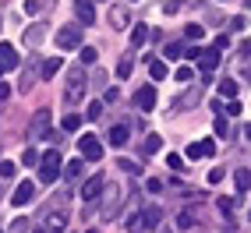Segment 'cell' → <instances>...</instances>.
Listing matches in <instances>:
<instances>
[{
    "label": "cell",
    "mask_w": 251,
    "mask_h": 233,
    "mask_svg": "<svg viewBox=\"0 0 251 233\" xmlns=\"http://www.w3.org/2000/svg\"><path fill=\"white\" fill-rule=\"evenodd\" d=\"M159 148H163V138H159V135H149V138L142 141V152H145V156H156Z\"/></svg>",
    "instance_id": "obj_23"
},
{
    "label": "cell",
    "mask_w": 251,
    "mask_h": 233,
    "mask_svg": "<svg viewBox=\"0 0 251 233\" xmlns=\"http://www.w3.org/2000/svg\"><path fill=\"white\" fill-rule=\"evenodd\" d=\"M145 43H149V28H145V25H135V28H131V46L142 49Z\"/></svg>",
    "instance_id": "obj_20"
},
{
    "label": "cell",
    "mask_w": 251,
    "mask_h": 233,
    "mask_svg": "<svg viewBox=\"0 0 251 233\" xmlns=\"http://www.w3.org/2000/svg\"><path fill=\"white\" fill-rule=\"evenodd\" d=\"M223 180V166H216V170H209V184H220Z\"/></svg>",
    "instance_id": "obj_47"
},
{
    "label": "cell",
    "mask_w": 251,
    "mask_h": 233,
    "mask_svg": "<svg viewBox=\"0 0 251 233\" xmlns=\"http://www.w3.org/2000/svg\"><path fill=\"white\" fill-rule=\"evenodd\" d=\"M198 68H202L205 74H212L216 68H220V49H202V57H198Z\"/></svg>",
    "instance_id": "obj_12"
},
{
    "label": "cell",
    "mask_w": 251,
    "mask_h": 233,
    "mask_svg": "<svg viewBox=\"0 0 251 233\" xmlns=\"http://www.w3.org/2000/svg\"><path fill=\"white\" fill-rule=\"evenodd\" d=\"M220 95H223V99H237V81L223 78V81H220Z\"/></svg>",
    "instance_id": "obj_26"
},
{
    "label": "cell",
    "mask_w": 251,
    "mask_h": 233,
    "mask_svg": "<svg viewBox=\"0 0 251 233\" xmlns=\"http://www.w3.org/2000/svg\"><path fill=\"white\" fill-rule=\"evenodd\" d=\"M43 36H46V25H32V28L25 32V46H36V43H43Z\"/></svg>",
    "instance_id": "obj_21"
},
{
    "label": "cell",
    "mask_w": 251,
    "mask_h": 233,
    "mask_svg": "<svg viewBox=\"0 0 251 233\" xmlns=\"http://www.w3.org/2000/svg\"><path fill=\"white\" fill-rule=\"evenodd\" d=\"M22 11H25V14H39V0H25Z\"/></svg>",
    "instance_id": "obj_45"
},
{
    "label": "cell",
    "mask_w": 251,
    "mask_h": 233,
    "mask_svg": "<svg viewBox=\"0 0 251 233\" xmlns=\"http://www.w3.org/2000/svg\"><path fill=\"white\" fill-rule=\"evenodd\" d=\"M81 170H85V159H71V163H64V177H68V180H78L81 177Z\"/></svg>",
    "instance_id": "obj_17"
},
{
    "label": "cell",
    "mask_w": 251,
    "mask_h": 233,
    "mask_svg": "<svg viewBox=\"0 0 251 233\" xmlns=\"http://www.w3.org/2000/svg\"><path fill=\"white\" fill-rule=\"evenodd\" d=\"M184 53H188V49H184V43H180V39L166 43V49H163V57H166V60H180Z\"/></svg>",
    "instance_id": "obj_18"
},
{
    "label": "cell",
    "mask_w": 251,
    "mask_h": 233,
    "mask_svg": "<svg viewBox=\"0 0 251 233\" xmlns=\"http://www.w3.org/2000/svg\"><path fill=\"white\" fill-rule=\"evenodd\" d=\"M163 233H170V230H163Z\"/></svg>",
    "instance_id": "obj_56"
},
{
    "label": "cell",
    "mask_w": 251,
    "mask_h": 233,
    "mask_svg": "<svg viewBox=\"0 0 251 233\" xmlns=\"http://www.w3.org/2000/svg\"><path fill=\"white\" fill-rule=\"evenodd\" d=\"M233 184H237V191H241V194H248V191H251V170H248V166H241V170L233 173Z\"/></svg>",
    "instance_id": "obj_16"
},
{
    "label": "cell",
    "mask_w": 251,
    "mask_h": 233,
    "mask_svg": "<svg viewBox=\"0 0 251 233\" xmlns=\"http://www.w3.org/2000/svg\"><path fill=\"white\" fill-rule=\"evenodd\" d=\"M50 124H53V110H36L28 120V141H39L50 135Z\"/></svg>",
    "instance_id": "obj_4"
},
{
    "label": "cell",
    "mask_w": 251,
    "mask_h": 233,
    "mask_svg": "<svg viewBox=\"0 0 251 233\" xmlns=\"http://www.w3.org/2000/svg\"><path fill=\"white\" fill-rule=\"evenodd\" d=\"M226 116H241V103H237V99H226Z\"/></svg>",
    "instance_id": "obj_42"
},
{
    "label": "cell",
    "mask_w": 251,
    "mask_h": 233,
    "mask_svg": "<svg viewBox=\"0 0 251 233\" xmlns=\"http://www.w3.org/2000/svg\"><path fill=\"white\" fill-rule=\"evenodd\" d=\"M60 127L68 131V135H75V131L81 127V116H78V113H64V120H60Z\"/></svg>",
    "instance_id": "obj_24"
},
{
    "label": "cell",
    "mask_w": 251,
    "mask_h": 233,
    "mask_svg": "<svg viewBox=\"0 0 251 233\" xmlns=\"http://www.w3.org/2000/svg\"><path fill=\"white\" fill-rule=\"evenodd\" d=\"M131 4H135V0H131Z\"/></svg>",
    "instance_id": "obj_58"
},
{
    "label": "cell",
    "mask_w": 251,
    "mask_h": 233,
    "mask_svg": "<svg viewBox=\"0 0 251 233\" xmlns=\"http://www.w3.org/2000/svg\"><path fill=\"white\" fill-rule=\"evenodd\" d=\"M78 156L85 163H99L103 159V141H99L96 135H81L78 138Z\"/></svg>",
    "instance_id": "obj_6"
},
{
    "label": "cell",
    "mask_w": 251,
    "mask_h": 233,
    "mask_svg": "<svg viewBox=\"0 0 251 233\" xmlns=\"http://www.w3.org/2000/svg\"><path fill=\"white\" fill-rule=\"evenodd\" d=\"M4 71H7V68H4V64H0V74H4Z\"/></svg>",
    "instance_id": "obj_54"
},
{
    "label": "cell",
    "mask_w": 251,
    "mask_h": 233,
    "mask_svg": "<svg viewBox=\"0 0 251 233\" xmlns=\"http://www.w3.org/2000/svg\"><path fill=\"white\" fill-rule=\"evenodd\" d=\"M131 74V57H124L121 64H117V78H127Z\"/></svg>",
    "instance_id": "obj_41"
},
{
    "label": "cell",
    "mask_w": 251,
    "mask_h": 233,
    "mask_svg": "<svg viewBox=\"0 0 251 233\" xmlns=\"http://www.w3.org/2000/svg\"><path fill=\"white\" fill-rule=\"evenodd\" d=\"M14 173H18V166H14V163H0V177H4V180H11Z\"/></svg>",
    "instance_id": "obj_40"
},
{
    "label": "cell",
    "mask_w": 251,
    "mask_h": 233,
    "mask_svg": "<svg viewBox=\"0 0 251 233\" xmlns=\"http://www.w3.org/2000/svg\"><path fill=\"white\" fill-rule=\"evenodd\" d=\"M64 68V60L60 57H50V60H43V81H50V78H53L57 71Z\"/></svg>",
    "instance_id": "obj_19"
},
{
    "label": "cell",
    "mask_w": 251,
    "mask_h": 233,
    "mask_svg": "<svg viewBox=\"0 0 251 233\" xmlns=\"http://www.w3.org/2000/svg\"><path fill=\"white\" fill-rule=\"evenodd\" d=\"M75 14H78V22H81V25H92V22H96V7H92V0H78V4H75Z\"/></svg>",
    "instance_id": "obj_13"
},
{
    "label": "cell",
    "mask_w": 251,
    "mask_h": 233,
    "mask_svg": "<svg viewBox=\"0 0 251 233\" xmlns=\"http://www.w3.org/2000/svg\"><path fill=\"white\" fill-rule=\"evenodd\" d=\"M117 166H121V170H124V173H131V177H142V166H138L135 159H121V163H117Z\"/></svg>",
    "instance_id": "obj_29"
},
{
    "label": "cell",
    "mask_w": 251,
    "mask_h": 233,
    "mask_svg": "<svg viewBox=\"0 0 251 233\" xmlns=\"http://www.w3.org/2000/svg\"><path fill=\"white\" fill-rule=\"evenodd\" d=\"M237 205H241V194H230V198H220V202H216V209H220L223 215H230Z\"/></svg>",
    "instance_id": "obj_22"
},
{
    "label": "cell",
    "mask_w": 251,
    "mask_h": 233,
    "mask_svg": "<svg viewBox=\"0 0 251 233\" xmlns=\"http://www.w3.org/2000/svg\"><path fill=\"white\" fill-rule=\"evenodd\" d=\"M244 138H248V141H251V124H244Z\"/></svg>",
    "instance_id": "obj_53"
},
{
    "label": "cell",
    "mask_w": 251,
    "mask_h": 233,
    "mask_svg": "<svg viewBox=\"0 0 251 233\" xmlns=\"http://www.w3.org/2000/svg\"><path fill=\"white\" fill-rule=\"evenodd\" d=\"M216 138H230V124L223 116H216Z\"/></svg>",
    "instance_id": "obj_38"
},
{
    "label": "cell",
    "mask_w": 251,
    "mask_h": 233,
    "mask_svg": "<svg viewBox=\"0 0 251 233\" xmlns=\"http://www.w3.org/2000/svg\"><path fill=\"white\" fill-rule=\"evenodd\" d=\"M43 223H46V230H53V233H64V230H68V194H60V198H57V209H53V205H46Z\"/></svg>",
    "instance_id": "obj_2"
},
{
    "label": "cell",
    "mask_w": 251,
    "mask_h": 233,
    "mask_svg": "<svg viewBox=\"0 0 251 233\" xmlns=\"http://www.w3.org/2000/svg\"><path fill=\"white\" fill-rule=\"evenodd\" d=\"M191 226H195V215L191 212H180L177 215V230H191Z\"/></svg>",
    "instance_id": "obj_36"
},
{
    "label": "cell",
    "mask_w": 251,
    "mask_h": 233,
    "mask_svg": "<svg viewBox=\"0 0 251 233\" xmlns=\"http://www.w3.org/2000/svg\"><path fill=\"white\" fill-rule=\"evenodd\" d=\"M127 138H131V131H127L124 124L110 127V145H113V148H124V145H127Z\"/></svg>",
    "instance_id": "obj_15"
},
{
    "label": "cell",
    "mask_w": 251,
    "mask_h": 233,
    "mask_svg": "<svg viewBox=\"0 0 251 233\" xmlns=\"http://www.w3.org/2000/svg\"><path fill=\"white\" fill-rule=\"evenodd\" d=\"M89 233H96V230H89Z\"/></svg>",
    "instance_id": "obj_57"
},
{
    "label": "cell",
    "mask_w": 251,
    "mask_h": 233,
    "mask_svg": "<svg viewBox=\"0 0 251 233\" xmlns=\"http://www.w3.org/2000/svg\"><path fill=\"white\" fill-rule=\"evenodd\" d=\"M103 194H106V205H103V215H106V219H113V215L121 212V205H124V187H121V184H113V180H110V184L103 187Z\"/></svg>",
    "instance_id": "obj_7"
},
{
    "label": "cell",
    "mask_w": 251,
    "mask_h": 233,
    "mask_svg": "<svg viewBox=\"0 0 251 233\" xmlns=\"http://www.w3.org/2000/svg\"><path fill=\"white\" fill-rule=\"evenodd\" d=\"M244 28V14H237V18H230V32H241Z\"/></svg>",
    "instance_id": "obj_48"
},
{
    "label": "cell",
    "mask_w": 251,
    "mask_h": 233,
    "mask_svg": "<svg viewBox=\"0 0 251 233\" xmlns=\"http://www.w3.org/2000/svg\"><path fill=\"white\" fill-rule=\"evenodd\" d=\"M89 95V78H85V71H81V64L78 68H71L68 71V85H64V103L68 106H81V99Z\"/></svg>",
    "instance_id": "obj_1"
},
{
    "label": "cell",
    "mask_w": 251,
    "mask_h": 233,
    "mask_svg": "<svg viewBox=\"0 0 251 233\" xmlns=\"http://www.w3.org/2000/svg\"><path fill=\"white\" fill-rule=\"evenodd\" d=\"M241 57H251V39H244V43H241Z\"/></svg>",
    "instance_id": "obj_52"
},
{
    "label": "cell",
    "mask_w": 251,
    "mask_h": 233,
    "mask_svg": "<svg viewBox=\"0 0 251 233\" xmlns=\"http://www.w3.org/2000/svg\"><path fill=\"white\" fill-rule=\"evenodd\" d=\"M32 198H36V184H32V180H22V184L14 187V194H11V205L14 209H25Z\"/></svg>",
    "instance_id": "obj_8"
},
{
    "label": "cell",
    "mask_w": 251,
    "mask_h": 233,
    "mask_svg": "<svg viewBox=\"0 0 251 233\" xmlns=\"http://www.w3.org/2000/svg\"><path fill=\"white\" fill-rule=\"evenodd\" d=\"M96 57H99L96 46H81V64H96Z\"/></svg>",
    "instance_id": "obj_35"
},
{
    "label": "cell",
    "mask_w": 251,
    "mask_h": 233,
    "mask_svg": "<svg viewBox=\"0 0 251 233\" xmlns=\"http://www.w3.org/2000/svg\"><path fill=\"white\" fill-rule=\"evenodd\" d=\"M184 156H188V159H205V152H202V141H191L188 148H184Z\"/></svg>",
    "instance_id": "obj_32"
},
{
    "label": "cell",
    "mask_w": 251,
    "mask_h": 233,
    "mask_svg": "<svg viewBox=\"0 0 251 233\" xmlns=\"http://www.w3.org/2000/svg\"><path fill=\"white\" fill-rule=\"evenodd\" d=\"M184 57H188V60H198V57H202V46H191V49H188Z\"/></svg>",
    "instance_id": "obj_50"
},
{
    "label": "cell",
    "mask_w": 251,
    "mask_h": 233,
    "mask_svg": "<svg viewBox=\"0 0 251 233\" xmlns=\"http://www.w3.org/2000/svg\"><path fill=\"white\" fill-rule=\"evenodd\" d=\"M39 159H43V156L36 152V148H25V152H22V166H36Z\"/></svg>",
    "instance_id": "obj_33"
},
{
    "label": "cell",
    "mask_w": 251,
    "mask_h": 233,
    "mask_svg": "<svg viewBox=\"0 0 251 233\" xmlns=\"http://www.w3.org/2000/svg\"><path fill=\"white\" fill-rule=\"evenodd\" d=\"M103 187H106V177L96 173V177H89L85 184H81V198H85V202H96V198L103 194Z\"/></svg>",
    "instance_id": "obj_9"
},
{
    "label": "cell",
    "mask_w": 251,
    "mask_h": 233,
    "mask_svg": "<svg viewBox=\"0 0 251 233\" xmlns=\"http://www.w3.org/2000/svg\"><path fill=\"white\" fill-rule=\"evenodd\" d=\"M103 110H106L103 103H89V106H85V116H89V120H99V116H103Z\"/></svg>",
    "instance_id": "obj_34"
},
{
    "label": "cell",
    "mask_w": 251,
    "mask_h": 233,
    "mask_svg": "<svg viewBox=\"0 0 251 233\" xmlns=\"http://www.w3.org/2000/svg\"><path fill=\"white\" fill-rule=\"evenodd\" d=\"M202 152H205V159H209V156H216V141H212V138H205V141H202Z\"/></svg>",
    "instance_id": "obj_46"
},
{
    "label": "cell",
    "mask_w": 251,
    "mask_h": 233,
    "mask_svg": "<svg viewBox=\"0 0 251 233\" xmlns=\"http://www.w3.org/2000/svg\"><path fill=\"white\" fill-rule=\"evenodd\" d=\"M149 74H152V81H163L166 78V60H149Z\"/></svg>",
    "instance_id": "obj_25"
},
{
    "label": "cell",
    "mask_w": 251,
    "mask_h": 233,
    "mask_svg": "<svg viewBox=\"0 0 251 233\" xmlns=\"http://www.w3.org/2000/svg\"><path fill=\"white\" fill-rule=\"evenodd\" d=\"M191 78H195V68H180V71L174 74V81H180V85H188Z\"/></svg>",
    "instance_id": "obj_37"
},
{
    "label": "cell",
    "mask_w": 251,
    "mask_h": 233,
    "mask_svg": "<svg viewBox=\"0 0 251 233\" xmlns=\"http://www.w3.org/2000/svg\"><path fill=\"white\" fill-rule=\"evenodd\" d=\"M135 106H138L142 113L156 110V85H142V89L135 92Z\"/></svg>",
    "instance_id": "obj_10"
},
{
    "label": "cell",
    "mask_w": 251,
    "mask_h": 233,
    "mask_svg": "<svg viewBox=\"0 0 251 233\" xmlns=\"http://www.w3.org/2000/svg\"><path fill=\"white\" fill-rule=\"evenodd\" d=\"M0 233H4V230H0Z\"/></svg>",
    "instance_id": "obj_60"
},
{
    "label": "cell",
    "mask_w": 251,
    "mask_h": 233,
    "mask_svg": "<svg viewBox=\"0 0 251 233\" xmlns=\"http://www.w3.org/2000/svg\"><path fill=\"white\" fill-rule=\"evenodd\" d=\"M60 173H64V159H60L57 148H50V152L39 159V180H43V184H53Z\"/></svg>",
    "instance_id": "obj_3"
},
{
    "label": "cell",
    "mask_w": 251,
    "mask_h": 233,
    "mask_svg": "<svg viewBox=\"0 0 251 233\" xmlns=\"http://www.w3.org/2000/svg\"><path fill=\"white\" fill-rule=\"evenodd\" d=\"M202 36H205V28H202V25H188V39H195V43H198Z\"/></svg>",
    "instance_id": "obj_43"
},
{
    "label": "cell",
    "mask_w": 251,
    "mask_h": 233,
    "mask_svg": "<svg viewBox=\"0 0 251 233\" xmlns=\"http://www.w3.org/2000/svg\"><path fill=\"white\" fill-rule=\"evenodd\" d=\"M127 233H145V215H142V212H135V215L127 219Z\"/></svg>",
    "instance_id": "obj_27"
},
{
    "label": "cell",
    "mask_w": 251,
    "mask_h": 233,
    "mask_svg": "<svg viewBox=\"0 0 251 233\" xmlns=\"http://www.w3.org/2000/svg\"><path fill=\"white\" fill-rule=\"evenodd\" d=\"M81 28H85V25H64V28H57V36H53L57 49H81Z\"/></svg>",
    "instance_id": "obj_5"
},
{
    "label": "cell",
    "mask_w": 251,
    "mask_h": 233,
    "mask_svg": "<svg viewBox=\"0 0 251 233\" xmlns=\"http://www.w3.org/2000/svg\"><path fill=\"white\" fill-rule=\"evenodd\" d=\"M0 64H4L7 71H14V68H18V49H14L11 43H0Z\"/></svg>",
    "instance_id": "obj_14"
},
{
    "label": "cell",
    "mask_w": 251,
    "mask_h": 233,
    "mask_svg": "<svg viewBox=\"0 0 251 233\" xmlns=\"http://www.w3.org/2000/svg\"><path fill=\"white\" fill-rule=\"evenodd\" d=\"M180 7H184V0H166V4H163V11H166V14H177Z\"/></svg>",
    "instance_id": "obj_44"
},
{
    "label": "cell",
    "mask_w": 251,
    "mask_h": 233,
    "mask_svg": "<svg viewBox=\"0 0 251 233\" xmlns=\"http://www.w3.org/2000/svg\"><path fill=\"white\" fill-rule=\"evenodd\" d=\"M226 46H230V39L220 32V36H216V43H212V49H226Z\"/></svg>",
    "instance_id": "obj_49"
},
{
    "label": "cell",
    "mask_w": 251,
    "mask_h": 233,
    "mask_svg": "<svg viewBox=\"0 0 251 233\" xmlns=\"http://www.w3.org/2000/svg\"><path fill=\"white\" fill-rule=\"evenodd\" d=\"M0 28H4V25H0Z\"/></svg>",
    "instance_id": "obj_59"
},
{
    "label": "cell",
    "mask_w": 251,
    "mask_h": 233,
    "mask_svg": "<svg viewBox=\"0 0 251 233\" xmlns=\"http://www.w3.org/2000/svg\"><path fill=\"white\" fill-rule=\"evenodd\" d=\"M36 233H46V230H36Z\"/></svg>",
    "instance_id": "obj_55"
},
{
    "label": "cell",
    "mask_w": 251,
    "mask_h": 233,
    "mask_svg": "<svg viewBox=\"0 0 251 233\" xmlns=\"http://www.w3.org/2000/svg\"><path fill=\"white\" fill-rule=\"evenodd\" d=\"M7 233H28V219H11Z\"/></svg>",
    "instance_id": "obj_39"
},
{
    "label": "cell",
    "mask_w": 251,
    "mask_h": 233,
    "mask_svg": "<svg viewBox=\"0 0 251 233\" xmlns=\"http://www.w3.org/2000/svg\"><path fill=\"white\" fill-rule=\"evenodd\" d=\"M191 103H198V89H191V92H184L177 103H174V110H184V106H191Z\"/></svg>",
    "instance_id": "obj_28"
},
{
    "label": "cell",
    "mask_w": 251,
    "mask_h": 233,
    "mask_svg": "<svg viewBox=\"0 0 251 233\" xmlns=\"http://www.w3.org/2000/svg\"><path fill=\"white\" fill-rule=\"evenodd\" d=\"M7 95H11V89H7V81H0V103H7Z\"/></svg>",
    "instance_id": "obj_51"
},
{
    "label": "cell",
    "mask_w": 251,
    "mask_h": 233,
    "mask_svg": "<svg viewBox=\"0 0 251 233\" xmlns=\"http://www.w3.org/2000/svg\"><path fill=\"white\" fill-rule=\"evenodd\" d=\"M166 166H170V170H177V173H184V170H188V166H184V156H177V152H170V156H166Z\"/></svg>",
    "instance_id": "obj_31"
},
{
    "label": "cell",
    "mask_w": 251,
    "mask_h": 233,
    "mask_svg": "<svg viewBox=\"0 0 251 233\" xmlns=\"http://www.w3.org/2000/svg\"><path fill=\"white\" fill-rule=\"evenodd\" d=\"M142 215H145V230H156L159 226V209H145Z\"/></svg>",
    "instance_id": "obj_30"
},
{
    "label": "cell",
    "mask_w": 251,
    "mask_h": 233,
    "mask_svg": "<svg viewBox=\"0 0 251 233\" xmlns=\"http://www.w3.org/2000/svg\"><path fill=\"white\" fill-rule=\"evenodd\" d=\"M127 25H131V11H127L124 4H113V7H110V28L124 32Z\"/></svg>",
    "instance_id": "obj_11"
}]
</instances>
